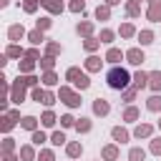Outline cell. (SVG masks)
I'll return each mask as SVG.
<instances>
[{"label":"cell","instance_id":"obj_1","mask_svg":"<svg viewBox=\"0 0 161 161\" xmlns=\"http://www.w3.org/2000/svg\"><path fill=\"white\" fill-rule=\"evenodd\" d=\"M106 83H108V88H113V91H126L128 83H131V75H128L126 68L113 65V68L106 73Z\"/></svg>","mask_w":161,"mask_h":161},{"label":"cell","instance_id":"obj_2","mask_svg":"<svg viewBox=\"0 0 161 161\" xmlns=\"http://www.w3.org/2000/svg\"><path fill=\"white\" fill-rule=\"evenodd\" d=\"M65 80H70V83H73L78 91H86V88L91 86V78H88V75H86L80 68H75V65L65 70Z\"/></svg>","mask_w":161,"mask_h":161},{"label":"cell","instance_id":"obj_3","mask_svg":"<svg viewBox=\"0 0 161 161\" xmlns=\"http://www.w3.org/2000/svg\"><path fill=\"white\" fill-rule=\"evenodd\" d=\"M58 101H63V103L70 106V108H78V106H80V93L70 91L68 86H60V91H58Z\"/></svg>","mask_w":161,"mask_h":161},{"label":"cell","instance_id":"obj_4","mask_svg":"<svg viewBox=\"0 0 161 161\" xmlns=\"http://www.w3.org/2000/svg\"><path fill=\"white\" fill-rule=\"evenodd\" d=\"M25 83H23V78L18 75V80H13V86H10V101L13 103H23L25 101Z\"/></svg>","mask_w":161,"mask_h":161},{"label":"cell","instance_id":"obj_5","mask_svg":"<svg viewBox=\"0 0 161 161\" xmlns=\"http://www.w3.org/2000/svg\"><path fill=\"white\" fill-rule=\"evenodd\" d=\"M126 60H128L131 65H141V63L146 60V55H143L141 48H128V50H126Z\"/></svg>","mask_w":161,"mask_h":161},{"label":"cell","instance_id":"obj_6","mask_svg":"<svg viewBox=\"0 0 161 161\" xmlns=\"http://www.w3.org/2000/svg\"><path fill=\"white\" fill-rule=\"evenodd\" d=\"M108 111H111V106H108L106 98H96L93 101V113L96 116H108Z\"/></svg>","mask_w":161,"mask_h":161},{"label":"cell","instance_id":"obj_7","mask_svg":"<svg viewBox=\"0 0 161 161\" xmlns=\"http://www.w3.org/2000/svg\"><path fill=\"white\" fill-rule=\"evenodd\" d=\"M111 136H113L116 143H126V141L131 138V133H128L126 128H121V126H113V128H111Z\"/></svg>","mask_w":161,"mask_h":161},{"label":"cell","instance_id":"obj_8","mask_svg":"<svg viewBox=\"0 0 161 161\" xmlns=\"http://www.w3.org/2000/svg\"><path fill=\"white\" fill-rule=\"evenodd\" d=\"M40 5H43L48 13H53V15L63 13V0H40Z\"/></svg>","mask_w":161,"mask_h":161},{"label":"cell","instance_id":"obj_9","mask_svg":"<svg viewBox=\"0 0 161 161\" xmlns=\"http://www.w3.org/2000/svg\"><path fill=\"white\" fill-rule=\"evenodd\" d=\"M151 133H153V126H151V123H138V126L133 128V136H136V138H148Z\"/></svg>","mask_w":161,"mask_h":161},{"label":"cell","instance_id":"obj_10","mask_svg":"<svg viewBox=\"0 0 161 161\" xmlns=\"http://www.w3.org/2000/svg\"><path fill=\"white\" fill-rule=\"evenodd\" d=\"M148 88H151L153 93L161 91V70H151V73H148Z\"/></svg>","mask_w":161,"mask_h":161},{"label":"cell","instance_id":"obj_11","mask_svg":"<svg viewBox=\"0 0 161 161\" xmlns=\"http://www.w3.org/2000/svg\"><path fill=\"white\" fill-rule=\"evenodd\" d=\"M25 35H28V33H25V28H23V25H18V23L8 28V38H10V40H20V38H25Z\"/></svg>","mask_w":161,"mask_h":161},{"label":"cell","instance_id":"obj_12","mask_svg":"<svg viewBox=\"0 0 161 161\" xmlns=\"http://www.w3.org/2000/svg\"><path fill=\"white\" fill-rule=\"evenodd\" d=\"M101 63H103V60H101L98 55H88V58H86V70H88V73H96V70H101Z\"/></svg>","mask_w":161,"mask_h":161},{"label":"cell","instance_id":"obj_13","mask_svg":"<svg viewBox=\"0 0 161 161\" xmlns=\"http://www.w3.org/2000/svg\"><path fill=\"white\" fill-rule=\"evenodd\" d=\"M131 86H136L138 91H141V88H146V86H148V73H143V70L133 73V83H131Z\"/></svg>","mask_w":161,"mask_h":161},{"label":"cell","instance_id":"obj_14","mask_svg":"<svg viewBox=\"0 0 161 161\" xmlns=\"http://www.w3.org/2000/svg\"><path fill=\"white\" fill-rule=\"evenodd\" d=\"M116 158H118V146L116 143L103 146V161H116Z\"/></svg>","mask_w":161,"mask_h":161},{"label":"cell","instance_id":"obj_15","mask_svg":"<svg viewBox=\"0 0 161 161\" xmlns=\"http://www.w3.org/2000/svg\"><path fill=\"white\" fill-rule=\"evenodd\" d=\"M60 53H63V45H60V43H55V40H48V43H45V55H53V58H55V55H60Z\"/></svg>","mask_w":161,"mask_h":161},{"label":"cell","instance_id":"obj_16","mask_svg":"<svg viewBox=\"0 0 161 161\" xmlns=\"http://www.w3.org/2000/svg\"><path fill=\"white\" fill-rule=\"evenodd\" d=\"M5 55H8V58H25V50H23L20 45H15V43H10V45L5 48Z\"/></svg>","mask_w":161,"mask_h":161},{"label":"cell","instance_id":"obj_17","mask_svg":"<svg viewBox=\"0 0 161 161\" xmlns=\"http://www.w3.org/2000/svg\"><path fill=\"white\" fill-rule=\"evenodd\" d=\"M33 70H35V60H33V58H28V55H25V58H23V60H20V73H23V75H30V73H33Z\"/></svg>","mask_w":161,"mask_h":161},{"label":"cell","instance_id":"obj_18","mask_svg":"<svg viewBox=\"0 0 161 161\" xmlns=\"http://www.w3.org/2000/svg\"><path fill=\"white\" fill-rule=\"evenodd\" d=\"M65 153H68V156H70V158H78V156H80V153H83V146H80V143H78V141H70V143H68V146H65Z\"/></svg>","mask_w":161,"mask_h":161},{"label":"cell","instance_id":"obj_19","mask_svg":"<svg viewBox=\"0 0 161 161\" xmlns=\"http://www.w3.org/2000/svg\"><path fill=\"white\" fill-rule=\"evenodd\" d=\"M126 15H131V18H138V15H141V3H136V0H128V3H126Z\"/></svg>","mask_w":161,"mask_h":161},{"label":"cell","instance_id":"obj_20","mask_svg":"<svg viewBox=\"0 0 161 161\" xmlns=\"http://www.w3.org/2000/svg\"><path fill=\"white\" fill-rule=\"evenodd\" d=\"M75 30H78V35H83V38H93V23H88V20H86V23H78Z\"/></svg>","mask_w":161,"mask_h":161},{"label":"cell","instance_id":"obj_21","mask_svg":"<svg viewBox=\"0 0 161 161\" xmlns=\"http://www.w3.org/2000/svg\"><path fill=\"white\" fill-rule=\"evenodd\" d=\"M126 58V53H121L118 48H108V53H106V60L108 63H118V60H123Z\"/></svg>","mask_w":161,"mask_h":161},{"label":"cell","instance_id":"obj_22","mask_svg":"<svg viewBox=\"0 0 161 161\" xmlns=\"http://www.w3.org/2000/svg\"><path fill=\"white\" fill-rule=\"evenodd\" d=\"M146 18H148L151 23H158V20H161V5H148Z\"/></svg>","mask_w":161,"mask_h":161},{"label":"cell","instance_id":"obj_23","mask_svg":"<svg viewBox=\"0 0 161 161\" xmlns=\"http://www.w3.org/2000/svg\"><path fill=\"white\" fill-rule=\"evenodd\" d=\"M28 40H30L33 45H40V43H45V35H43V30H38V28H35V30H30V33H28Z\"/></svg>","mask_w":161,"mask_h":161},{"label":"cell","instance_id":"obj_24","mask_svg":"<svg viewBox=\"0 0 161 161\" xmlns=\"http://www.w3.org/2000/svg\"><path fill=\"white\" fill-rule=\"evenodd\" d=\"M138 116H141V113H138V108H136V106H128V108L123 111V121H128V123L138 121Z\"/></svg>","mask_w":161,"mask_h":161},{"label":"cell","instance_id":"obj_25","mask_svg":"<svg viewBox=\"0 0 161 161\" xmlns=\"http://www.w3.org/2000/svg\"><path fill=\"white\" fill-rule=\"evenodd\" d=\"M20 126H23L25 131H38V118H35V116H25V118L20 121Z\"/></svg>","mask_w":161,"mask_h":161},{"label":"cell","instance_id":"obj_26","mask_svg":"<svg viewBox=\"0 0 161 161\" xmlns=\"http://www.w3.org/2000/svg\"><path fill=\"white\" fill-rule=\"evenodd\" d=\"M146 108H148V111H153V113H156V111H161V96H158V93H153V96L146 101Z\"/></svg>","mask_w":161,"mask_h":161},{"label":"cell","instance_id":"obj_27","mask_svg":"<svg viewBox=\"0 0 161 161\" xmlns=\"http://www.w3.org/2000/svg\"><path fill=\"white\" fill-rule=\"evenodd\" d=\"M23 161H35V151H33V146H20V153H18Z\"/></svg>","mask_w":161,"mask_h":161},{"label":"cell","instance_id":"obj_28","mask_svg":"<svg viewBox=\"0 0 161 161\" xmlns=\"http://www.w3.org/2000/svg\"><path fill=\"white\" fill-rule=\"evenodd\" d=\"M143 158H146V151H143V148L133 146V148L128 151V161H143Z\"/></svg>","mask_w":161,"mask_h":161},{"label":"cell","instance_id":"obj_29","mask_svg":"<svg viewBox=\"0 0 161 161\" xmlns=\"http://www.w3.org/2000/svg\"><path fill=\"white\" fill-rule=\"evenodd\" d=\"M98 45H101V38H86V40H83V48H86L88 53L98 50Z\"/></svg>","mask_w":161,"mask_h":161},{"label":"cell","instance_id":"obj_30","mask_svg":"<svg viewBox=\"0 0 161 161\" xmlns=\"http://www.w3.org/2000/svg\"><path fill=\"white\" fill-rule=\"evenodd\" d=\"M38 63H40V68H43V73H45V70H53V65H55V58H53V55H43Z\"/></svg>","mask_w":161,"mask_h":161},{"label":"cell","instance_id":"obj_31","mask_svg":"<svg viewBox=\"0 0 161 161\" xmlns=\"http://www.w3.org/2000/svg\"><path fill=\"white\" fill-rule=\"evenodd\" d=\"M40 123H43L45 128H50V126H55V113H53V111H45V113L40 116Z\"/></svg>","mask_w":161,"mask_h":161},{"label":"cell","instance_id":"obj_32","mask_svg":"<svg viewBox=\"0 0 161 161\" xmlns=\"http://www.w3.org/2000/svg\"><path fill=\"white\" fill-rule=\"evenodd\" d=\"M75 131L78 133H88L91 131V118H78L75 121Z\"/></svg>","mask_w":161,"mask_h":161},{"label":"cell","instance_id":"obj_33","mask_svg":"<svg viewBox=\"0 0 161 161\" xmlns=\"http://www.w3.org/2000/svg\"><path fill=\"white\" fill-rule=\"evenodd\" d=\"M96 18H98V20H108V18H111V8H108V5H98V8H96Z\"/></svg>","mask_w":161,"mask_h":161},{"label":"cell","instance_id":"obj_34","mask_svg":"<svg viewBox=\"0 0 161 161\" xmlns=\"http://www.w3.org/2000/svg\"><path fill=\"white\" fill-rule=\"evenodd\" d=\"M118 33H121V38H133V35H136V28H133L131 23H123Z\"/></svg>","mask_w":161,"mask_h":161},{"label":"cell","instance_id":"obj_35","mask_svg":"<svg viewBox=\"0 0 161 161\" xmlns=\"http://www.w3.org/2000/svg\"><path fill=\"white\" fill-rule=\"evenodd\" d=\"M138 40H141V45H151L153 43V30H141L138 33Z\"/></svg>","mask_w":161,"mask_h":161},{"label":"cell","instance_id":"obj_36","mask_svg":"<svg viewBox=\"0 0 161 161\" xmlns=\"http://www.w3.org/2000/svg\"><path fill=\"white\" fill-rule=\"evenodd\" d=\"M40 80H43V83H45V86H55V83H58V75H55V73H53V70H45V73H43V78H40Z\"/></svg>","mask_w":161,"mask_h":161},{"label":"cell","instance_id":"obj_37","mask_svg":"<svg viewBox=\"0 0 161 161\" xmlns=\"http://www.w3.org/2000/svg\"><path fill=\"white\" fill-rule=\"evenodd\" d=\"M68 10H70V13H83V10H86V0H70Z\"/></svg>","mask_w":161,"mask_h":161},{"label":"cell","instance_id":"obj_38","mask_svg":"<svg viewBox=\"0 0 161 161\" xmlns=\"http://www.w3.org/2000/svg\"><path fill=\"white\" fill-rule=\"evenodd\" d=\"M113 38H116V33L111 28H103L101 30V43H113Z\"/></svg>","mask_w":161,"mask_h":161},{"label":"cell","instance_id":"obj_39","mask_svg":"<svg viewBox=\"0 0 161 161\" xmlns=\"http://www.w3.org/2000/svg\"><path fill=\"white\" fill-rule=\"evenodd\" d=\"M136 93H138V88H136V86H128L126 91H121L123 101H133V98H136Z\"/></svg>","mask_w":161,"mask_h":161},{"label":"cell","instance_id":"obj_40","mask_svg":"<svg viewBox=\"0 0 161 161\" xmlns=\"http://www.w3.org/2000/svg\"><path fill=\"white\" fill-rule=\"evenodd\" d=\"M30 141H33L35 146H43V143H45L48 138H45V133H43L40 128H38V131H33V138H30Z\"/></svg>","mask_w":161,"mask_h":161},{"label":"cell","instance_id":"obj_41","mask_svg":"<svg viewBox=\"0 0 161 161\" xmlns=\"http://www.w3.org/2000/svg\"><path fill=\"white\" fill-rule=\"evenodd\" d=\"M50 143H53V146H63V143H65V133H63V131H55V133L50 136Z\"/></svg>","mask_w":161,"mask_h":161},{"label":"cell","instance_id":"obj_42","mask_svg":"<svg viewBox=\"0 0 161 161\" xmlns=\"http://www.w3.org/2000/svg\"><path fill=\"white\" fill-rule=\"evenodd\" d=\"M38 5H40V0H23V10L25 13H35Z\"/></svg>","mask_w":161,"mask_h":161},{"label":"cell","instance_id":"obj_43","mask_svg":"<svg viewBox=\"0 0 161 161\" xmlns=\"http://www.w3.org/2000/svg\"><path fill=\"white\" fill-rule=\"evenodd\" d=\"M20 78H23V83H25L28 88H38V80H40V78H35L33 73H30V75H20Z\"/></svg>","mask_w":161,"mask_h":161},{"label":"cell","instance_id":"obj_44","mask_svg":"<svg viewBox=\"0 0 161 161\" xmlns=\"http://www.w3.org/2000/svg\"><path fill=\"white\" fill-rule=\"evenodd\" d=\"M13 151H15V138L8 136V138L3 141V153H13Z\"/></svg>","mask_w":161,"mask_h":161},{"label":"cell","instance_id":"obj_45","mask_svg":"<svg viewBox=\"0 0 161 161\" xmlns=\"http://www.w3.org/2000/svg\"><path fill=\"white\" fill-rule=\"evenodd\" d=\"M50 25H53L50 18H40V20H35V28H38V30H48Z\"/></svg>","mask_w":161,"mask_h":161},{"label":"cell","instance_id":"obj_46","mask_svg":"<svg viewBox=\"0 0 161 161\" xmlns=\"http://www.w3.org/2000/svg\"><path fill=\"white\" fill-rule=\"evenodd\" d=\"M55 98H58L55 93H50V91H45V93H43V101H40V103H43V106H53V103H55Z\"/></svg>","mask_w":161,"mask_h":161},{"label":"cell","instance_id":"obj_47","mask_svg":"<svg viewBox=\"0 0 161 161\" xmlns=\"http://www.w3.org/2000/svg\"><path fill=\"white\" fill-rule=\"evenodd\" d=\"M60 126L63 128H70V126H75V118L70 113H65V116H60Z\"/></svg>","mask_w":161,"mask_h":161},{"label":"cell","instance_id":"obj_48","mask_svg":"<svg viewBox=\"0 0 161 161\" xmlns=\"http://www.w3.org/2000/svg\"><path fill=\"white\" fill-rule=\"evenodd\" d=\"M0 126H3V131H5V133H10V131H13V126H15V121H13L10 116H3V123H0Z\"/></svg>","mask_w":161,"mask_h":161},{"label":"cell","instance_id":"obj_49","mask_svg":"<svg viewBox=\"0 0 161 161\" xmlns=\"http://www.w3.org/2000/svg\"><path fill=\"white\" fill-rule=\"evenodd\" d=\"M38 161H55V156H53L50 148H43V151L38 153Z\"/></svg>","mask_w":161,"mask_h":161},{"label":"cell","instance_id":"obj_50","mask_svg":"<svg viewBox=\"0 0 161 161\" xmlns=\"http://www.w3.org/2000/svg\"><path fill=\"white\" fill-rule=\"evenodd\" d=\"M151 153H153V156H161V136L151 141Z\"/></svg>","mask_w":161,"mask_h":161},{"label":"cell","instance_id":"obj_51","mask_svg":"<svg viewBox=\"0 0 161 161\" xmlns=\"http://www.w3.org/2000/svg\"><path fill=\"white\" fill-rule=\"evenodd\" d=\"M25 55H28V58H33V60H40V50H38V48H28V50H25Z\"/></svg>","mask_w":161,"mask_h":161},{"label":"cell","instance_id":"obj_52","mask_svg":"<svg viewBox=\"0 0 161 161\" xmlns=\"http://www.w3.org/2000/svg\"><path fill=\"white\" fill-rule=\"evenodd\" d=\"M43 93H45L43 88H33V93H30V96H33V101H38V103H40V101H43Z\"/></svg>","mask_w":161,"mask_h":161},{"label":"cell","instance_id":"obj_53","mask_svg":"<svg viewBox=\"0 0 161 161\" xmlns=\"http://www.w3.org/2000/svg\"><path fill=\"white\" fill-rule=\"evenodd\" d=\"M20 156H15V153H3V161H18Z\"/></svg>","mask_w":161,"mask_h":161},{"label":"cell","instance_id":"obj_54","mask_svg":"<svg viewBox=\"0 0 161 161\" xmlns=\"http://www.w3.org/2000/svg\"><path fill=\"white\" fill-rule=\"evenodd\" d=\"M8 116H10V118H13V121H23V118H20V111H10V113H8Z\"/></svg>","mask_w":161,"mask_h":161},{"label":"cell","instance_id":"obj_55","mask_svg":"<svg viewBox=\"0 0 161 161\" xmlns=\"http://www.w3.org/2000/svg\"><path fill=\"white\" fill-rule=\"evenodd\" d=\"M106 5L111 8V5H121V0H106Z\"/></svg>","mask_w":161,"mask_h":161},{"label":"cell","instance_id":"obj_56","mask_svg":"<svg viewBox=\"0 0 161 161\" xmlns=\"http://www.w3.org/2000/svg\"><path fill=\"white\" fill-rule=\"evenodd\" d=\"M148 5H161V0H148Z\"/></svg>","mask_w":161,"mask_h":161},{"label":"cell","instance_id":"obj_57","mask_svg":"<svg viewBox=\"0 0 161 161\" xmlns=\"http://www.w3.org/2000/svg\"><path fill=\"white\" fill-rule=\"evenodd\" d=\"M8 3H10V0H0V5H3V8H8Z\"/></svg>","mask_w":161,"mask_h":161},{"label":"cell","instance_id":"obj_58","mask_svg":"<svg viewBox=\"0 0 161 161\" xmlns=\"http://www.w3.org/2000/svg\"><path fill=\"white\" fill-rule=\"evenodd\" d=\"M158 128H161V121H158Z\"/></svg>","mask_w":161,"mask_h":161},{"label":"cell","instance_id":"obj_59","mask_svg":"<svg viewBox=\"0 0 161 161\" xmlns=\"http://www.w3.org/2000/svg\"><path fill=\"white\" fill-rule=\"evenodd\" d=\"M136 3H141V0H136Z\"/></svg>","mask_w":161,"mask_h":161}]
</instances>
